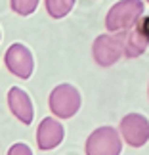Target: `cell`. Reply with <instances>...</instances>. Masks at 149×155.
<instances>
[{
    "instance_id": "52a82bcc",
    "label": "cell",
    "mask_w": 149,
    "mask_h": 155,
    "mask_svg": "<svg viewBox=\"0 0 149 155\" xmlns=\"http://www.w3.org/2000/svg\"><path fill=\"white\" fill-rule=\"evenodd\" d=\"M124 38V56L138 58L149 46V15L141 17L136 25L126 33H121Z\"/></svg>"
},
{
    "instance_id": "7a4b0ae2",
    "label": "cell",
    "mask_w": 149,
    "mask_h": 155,
    "mask_svg": "<svg viewBox=\"0 0 149 155\" xmlns=\"http://www.w3.org/2000/svg\"><path fill=\"white\" fill-rule=\"evenodd\" d=\"M48 105H50V111L57 119H71L79 113L82 105V98H80V92L73 84H57L50 92Z\"/></svg>"
},
{
    "instance_id": "3957f363",
    "label": "cell",
    "mask_w": 149,
    "mask_h": 155,
    "mask_svg": "<svg viewBox=\"0 0 149 155\" xmlns=\"http://www.w3.org/2000/svg\"><path fill=\"white\" fill-rule=\"evenodd\" d=\"M86 155H121L122 151V136L113 127H99L88 136Z\"/></svg>"
},
{
    "instance_id": "277c9868",
    "label": "cell",
    "mask_w": 149,
    "mask_h": 155,
    "mask_svg": "<svg viewBox=\"0 0 149 155\" xmlns=\"http://www.w3.org/2000/svg\"><path fill=\"white\" fill-rule=\"evenodd\" d=\"M94 61L101 67H111L124 56V38L117 37V33L99 35L92 44Z\"/></svg>"
},
{
    "instance_id": "30bf717a",
    "label": "cell",
    "mask_w": 149,
    "mask_h": 155,
    "mask_svg": "<svg viewBox=\"0 0 149 155\" xmlns=\"http://www.w3.org/2000/svg\"><path fill=\"white\" fill-rule=\"evenodd\" d=\"M76 0H44V8L48 12V15L53 19H61V17L69 15L73 10Z\"/></svg>"
},
{
    "instance_id": "4fadbf2b",
    "label": "cell",
    "mask_w": 149,
    "mask_h": 155,
    "mask_svg": "<svg viewBox=\"0 0 149 155\" xmlns=\"http://www.w3.org/2000/svg\"><path fill=\"white\" fill-rule=\"evenodd\" d=\"M145 2H147V4H149V0H145Z\"/></svg>"
},
{
    "instance_id": "5b68a950",
    "label": "cell",
    "mask_w": 149,
    "mask_h": 155,
    "mask_svg": "<svg viewBox=\"0 0 149 155\" xmlns=\"http://www.w3.org/2000/svg\"><path fill=\"white\" fill-rule=\"evenodd\" d=\"M4 63L8 71L14 77H19V79H29L34 71V59H33V54L31 50L27 48L25 44L21 42H14L6 50V56H4Z\"/></svg>"
},
{
    "instance_id": "9c48e42d",
    "label": "cell",
    "mask_w": 149,
    "mask_h": 155,
    "mask_svg": "<svg viewBox=\"0 0 149 155\" xmlns=\"http://www.w3.org/2000/svg\"><path fill=\"white\" fill-rule=\"evenodd\" d=\"M8 105L10 111L14 113L15 119H19V123L23 124H31L34 117V107L33 102L29 98V94L19 86H11L8 92Z\"/></svg>"
},
{
    "instance_id": "8fae6325",
    "label": "cell",
    "mask_w": 149,
    "mask_h": 155,
    "mask_svg": "<svg viewBox=\"0 0 149 155\" xmlns=\"http://www.w3.org/2000/svg\"><path fill=\"white\" fill-rule=\"evenodd\" d=\"M38 2L40 0H10V6L17 15L25 17V15H31L38 8Z\"/></svg>"
},
{
    "instance_id": "6da1fadb",
    "label": "cell",
    "mask_w": 149,
    "mask_h": 155,
    "mask_svg": "<svg viewBox=\"0 0 149 155\" xmlns=\"http://www.w3.org/2000/svg\"><path fill=\"white\" fill-rule=\"evenodd\" d=\"M144 0H118L105 15V27L109 33H126L144 17Z\"/></svg>"
},
{
    "instance_id": "7c38bea8",
    "label": "cell",
    "mask_w": 149,
    "mask_h": 155,
    "mask_svg": "<svg viewBox=\"0 0 149 155\" xmlns=\"http://www.w3.org/2000/svg\"><path fill=\"white\" fill-rule=\"evenodd\" d=\"M8 155H33V150L27 144H23V142H17L8 150Z\"/></svg>"
},
{
    "instance_id": "8992f818",
    "label": "cell",
    "mask_w": 149,
    "mask_h": 155,
    "mask_svg": "<svg viewBox=\"0 0 149 155\" xmlns=\"http://www.w3.org/2000/svg\"><path fill=\"white\" fill-rule=\"evenodd\" d=\"M121 136L132 147L145 146L149 140V121L140 113H128L121 121Z\"/></svg>"
},
{
    "instance_id": "ba28073f",
    "label": "cell",
    "mask_w": 149,
    "mask_h": 155,
    "mask_svg": "<svg viewBox=\"0 0 149 155\" xmlns=\"http://www.w3.org/2000/svg\"><path fill=\"white\" fill-rule=\"evenodd\" d=\"M65 138V128L63 124L53 117L42 119V123L38 124L37 130V146L42 151H50L53 147H57Z\"/></svg>"
}]
</instances>
